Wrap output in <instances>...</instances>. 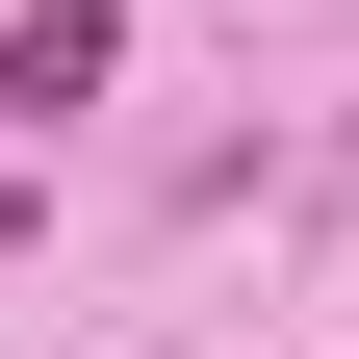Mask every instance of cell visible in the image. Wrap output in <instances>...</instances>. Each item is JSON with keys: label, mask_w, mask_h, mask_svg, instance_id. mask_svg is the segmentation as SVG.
Wrapping results in <instances>:
<instances>
[{"label": "cell", "mask_w": 359, "mask_h": 359, "mask_svg": "<svg viewBox=\"0 0 359 359\" xmlns=\"http://www.w3.org/2000/svg\"><path fill=\"white\" fill-rule=\"evenodd\" d=\"M103 52H128L103 0H26V26H0V154H26V128H77V103H103Z\"/></svg>", "instance_id": "obj_1"}]
</instances>
